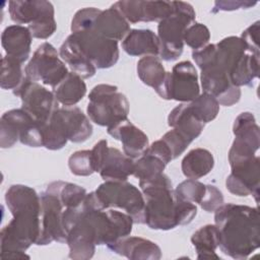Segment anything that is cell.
I'll use <instances>...</instances> for the list:
<instances>
[{
	"mask_svg": "<svg viewBox=\"0 0 260 260\" xmlns=\"http://www.w3.org/2000/svg\"><path fill=\"white\" fill-rule=\"evenodd\" d=\"M5 203L12 219L0 233V257L29 259L24 252L40 237L41 196L31 187L15 184L7 189Z\"/></svg>",
	"mask_w": 260,
	"mask_h": 260,
	"instance_id": "cell-1",
	"label": "cell"
},
{
	"mask_svg": "<svg viewBox=\"0 0 260 260\" xmlns=\"http://www.w3.org/2000/svg\"><path fill=\"white\" fill-rule=\"evenodd\" d=\"M219 249L234 259H246L260 246L258 207L226 203L214 211Z\"/></svg>",
	"mask_w": 260,
	"mask_h": 260,
	"instance_id": "cell-2",
	"label": "cell"
},
{
	"mask_svg": "<svg viewBox=\"0 0 260 260\" xmlns=\"http://www.w3.org/2000/svg\"><path fill=\"white\" fill-rule=\"evenodd\" d=\"M139 187L145 199L144 223L151 230H173L190 223L197 214L196 205L181 199L164 173L139 181Z\"/></svg>",
	"mask_w": 260,
	"mask_h": 260,
	"instance_id": "cell-3",
	"label": "cell"
},
{
	"mask_svg": "<svg viewBox=\"0 0 260 260\" xmlns=\"http://www.w3.org/2000/svg\"><path fill=\"white\" fill-rule=\"evenodd\" d=\"M214 61L238 87L252 86L259 76L260 55L251 52L239 37H228L215 44Z\"/></svg>",
	"mask_w": 260,
	"mask_h": 260,
	"instance_id": "cell-4",
	"label": "cell"
},
{
	"mask_svg": "<svg viewBox=\"0 0 260 260\" xmlns=\"http://www.w3.org/2000/svg\"><path fill=\"white\" fill-rule=\"evenodd\" d=\"M86 198L95 209L120 208L133 218L134 223L145 222L144 196L137 187L127 181H105L94 191L87 193Z\"/></svg>",
	"mask_w": 260,
	"mask_h": 260,
	"instance_id": "cell-5",
	"label": "cell"
},
{
	"mask_svg": "<svg viewBox=\"0 0 260 260\" xmlns=\"http://www.w3.org/2000/svg\"><path fill=\"white\" fill-rule=\"evenodd\" d=\"M215 44L193 51L192 58L200 68V80L203 92L212 95L219 106L231 107L241 99V88L234 85L229 75L215 63Z\"/></svg>",
	"mask_w": 260,
	"mask_h": 260,
	"instance_id": "cell-6",
	"label": "cell"
},
{
	"mask_svg": "<svg viewBox=\"0 0 260 260\" xmlns=\"http://www.w3.org/2000/svg\"><path fill=\"white\" fill-rule=\"evenodd\" d=\"M173 12L157 25L160 44L159 57L165 61L177 60L183 53L184 32L195 22L196 13L193 6L184 1H173Z\"/></svg>",
	"mask_w": 260,
	"mask_h": 260,
	"instance_id": "cell-7",
	"label": "cell"
},
{
	"mask_svg": "<svg viewBox=\"0 0 260 260\" xmlns=\"http://www.w3.org/2000/svg\"><path fill=\"white\" fill-rule=\"evenodd\" d=\"M86 113L91 122L108 128L127 119L129 102L116 85L101 83L88 94Z\"/></svg>",
	"mask_w": 260,
	"mask_h": 260,
	"instance_id": "cell-8",
	"label": "cell"
},
{
	"mask_svg": "<svg viewBox=\"0 0 260 260\" xmlns=\"http://www.w3.org/2000/svg\"><path fill=\"white\" fill-rule=\"evenodd\" d=\"M8 11L16 24H28L32 38L49 39L57 29L54 6L46 0H12Z\"/></svg>",
	"mask_w": 260,
	"mask_h": 260,
	"instance_id": "cell-9",
	"label": "cell"
},
{
	"mask_svg": "<svg viewBox=\"0 0 260 260\" xmlns=\"http://www.w3.org/2000/svg\"><path fill=\"white\" fill-rule=\"evenodd\" d=\"M68 73L69 71L56 48L48 42L42 43L36 49L24 68L27 78L52 88L57 86Z\"/></svg>",
	"mask_w": 260,
	"mask_h": 260,
	"instance_id": "cell-10",
	"label": "cell"
},
{
	"mask_svg": "<svg viewBox=\"0 0 260 260\" xmlns=\"http://www.w3.org/2000/svg\"><path fill=\"white\" fill-rule=\"evenodd\" d=\"M12 91L14 95L20 98L21 109L41 125L46 124L54 112L60 108L53 91L26 76Z\"/></svg>",
	"mask_w": 260,
	"mask_h": 260,
	"instance_id": "cell-11",
	"label": "cell"
},
{
	"mask_svg": "<svg viewBox=\"0 0 260 260\" xmlns=\"http://www.w3.org/2000/svg\"><path fill=\"white\" fill-rule=\"evenodd\" d=\"M94 171L104 181L122 182L133 175L134 159L115 147H109L108 141L102 139L91 149Z\"/></svg>",
	"mask_w": 260,
	"mask_h": 260,
	"instance_id": "cell-12",
	"label": "cell"
},
{
	"mask_svg": "<svg viewBox=\"0 0 260 260\" xmlns=\"http://www.w3.org/2000/svg\"><path fill=\"white\" fill-rule=\"evenodd\" d=\"M200 94L198 74L190 61H181L174 65L171 72L167 71L165 84L159 96L181 103L191 102Z\"/></svg>",
	"mask_w": 260,
	"mask_h": 260,
	"instance_id": "cell-13",
	"label": "cell"
},
{
	"mask_svg": "<svg viewBox=\"0 0 260 260\" xmlns=\"http://www.w3.org/2000/svg\"><path fill=\"white\" fill-rule=\"evenodd\" d=\"M71 36L96 69L111 68L118 62V42L107 39L90 28L72 32Z\"/></svg>",
	"mask_w": 260,
	"mask_h": 260,
	"instance_id": "cell-14",
	"label": "cell"
},
{
	"mask_svg": "<svg viewBox=\"0 0 260 260\" xmlns=\"http://www.w3.org/2000/svg\"><path fill=\"white\" fill-rule=\"evenodd\" d=\"M41 215L40 237L36 245L45 246L56 241L66 243L67 234L62 225V213L65 209L56 195L48 191L41 194Z\"/></svg>",
	"mask_w": 260,
	"mask_h": 260,
	"instance_id": "cell-15",
	"label": "cell"
},
{
	"mask_svg": "<svg viewBox=\"0 0 260 260\" xmlns=\"http://www.w3.org/2000/svg\"><path fill=\"white\" fill-rule=\"evenodd\" d=\"M231 174L225 180V187L234 195L245 197L252 195L256 202L259 198L260 159L255 155L252 158L231 165Z\"/></svg>",
	"mask_w": 260,
	"mask_h": 260,
	"instance_id": "cell-16",
	"label": "cell"
},
{
	"mask_svg": "<svg viewBox=\"0 0 260 260\" xmlns=\"http://www.w3.org/2000/svg\"><path fill=\"white\" fill-rule=\"evenodd\" d=\"M112 7L117 9L129 23L159 22L174 10L173 1L122 0L115 2Z\"/></svg>",
	"mask_w": 260,
	"mask_h": 260,
	"instance_id": "cell-17",
	"label": "cell"
},
{
	"mask_svg": "<svg viewBox=\"0 0 260 260\" xmlns=\"http://www.w3.org/2000/svg\"><path fill=\"white\" fill-rule=\"evenodd\" d=\"M107 132L122 142L123 152L133 159L139 157L149 146L147 135L130 122L128 118L108 127Z\"/></svg>",
	"mask_w": 260,
	"mask_h": 260,
	"instance_id": "cell-18",
	"label": "cell"
},
{
	"mask_svg": "<svg viewBox=\"0 0 260 260\" xmlns=\"http://www.w3.org/2000/svg\"><path fill=\"white\" fill-rule=\"evenodd\" d=\"M112 252L130 260H158L161 250L154 242L141 237H124L107 246Z\"/></svg>",
	"mask_w": 260,
	"mask_h": 260,
	"instance_id": "cell-19",
	"label": "cell"
},
{
	"mask_svg": "<svg viewBox=\"0 0 260 260\" xmlns=\"http://www.w3.org/2000/svg\"><path fill=\"white\" fill-rule=\"evenodd\" d=\"M35 123L37 122L21 108L5 112L0 120V146L12 147Z\"/></svg>",
	"mask_w": 260,
	"mask_h": 260,
	"instance_id": "cell-20",
	"label": "cell"
},
{
	"mask_svg": "<svg viewBox=\"0 0 260 260\" xmlns=\"http://www.w3.org/2000/svg\"><path fill=\"white\" fill-rule=\"evenodd\" d=\"M32 36L28 27L20 24L8 25L1 35V45L7 56L25 62L30 54Z\"/></svg>",
	"mask_w": 260,
	"mask_h": 260,
	"instance_id": "cell-21",
	"label": "cell"
},
{
	"mask_svg": "<svg viewBox=\"0 0 260 260\" xmlns=\"http://www.w3.org/2000/svg\"><path fill=\"white\" fill-rule=\"evenodd\" d=\"M90 29L107 39L118 42L123 41L130 31V23L117 9L111 6L100 11Z\"/></svg>",
	"mask_w": 260,
	"mask_h": 260,
	"instance_id": "cell-22",
	"label": "cell"
},
{
	"mask_svg": "<svg viewBox=\"0 0 260 260\" xmlns=\"http://www.w3.org/2000/svg\"><path fill=\"white\" fill-rule=\"evenodd\" d=\"M122 49L130 56H159L160 44L151 29H130L122 41Z\"/></svg>",
	"mask_w": 260,
	"mask_h": 260,
	"instance_id": "cell-23",
	"label": "cell"
},
{
	"mask_svg": "<svg viewBox=\"0 0 260 260\" xmlns=\"http://www.w3.org/2000/svg\"><path fill=\"white\" fill-rule=\"evenodd\" d=\"M168 124L170 127L180 132L190 142L200 136L205 126V124L193 114L189 102L181 103L170 112Z\"/></svg>",
	"mask_w": 260,
	"mask_h": 260,
	"instance_id": "cell-24",
	"label": "cell"
},
{
	"mask_svg": "<svg viewBox=\"0 0 260 260\" xmlns=\"http://www.w3.org/2000/svg\"><path fill=\"white\" fill-rule=\"evenodd\" d=\"M58 111L65 125L69 141L81 143L91 136L92 125L90 120L78 107H60Z\"/></svg>",
	"mask_w": 260,
	"mask_h": 260,
	"instance_id": "cell-25",
	"label": "cell"
},
{
	"mask_svg": "<svg viewBox=\"0 0 260 260\" xmlns=\"http://www.w3.org/2000/svg\"><path fill=\"white\" fill-rule=\"evenodd\" d=\"M60 58L69 66L72 72L86 79L92 77L95 72V66L88 60L84 53L79 48L72 36H68L59 49Z\"/></svg>",
	"mask_w": 260,
	"mask_h": 260,
	"instance_id": "cell-26",
	"label": "cell"
},
{
	"mask_svg": "<svg viewBox=\"0 0 260 260\" xmlns=\"http://www.w3.org/2000/svg\"><path fill=\"white\" fill-rule=\"evenodd\" d=\"M214 167L212 153L205 148L197 147L191 149L182 159L181 169L187 179L198 180L207 174Z\"/></svg>",
	"mask_w": 260,
	"mask_h": 260,
	"instance_id": "cell-27",
	"label": "cell"
},
{
	"mask_svg": "<svg viewBox=\"0 0 260 260\" xmlns=\"http://www.w3.org/2000/svg\"><path fill=\"white\" fill-rule=\"evenodd\" d=\"M56 100L63 107H72L80 102L86 93V84L79 75L69 72L67 76L53 88Z\"/></svg>",
	"mask_w": 260,
	"mask_h": 260,
	"instance_id": "cell-28",
	"label": "cell"
},
{
	"mask_svg": "<svg viewBox=\"0 0 260 260\" xmlns=\"http://www.w3.org/2000/svg\"><path fill=\"white\" fill-rule=\"evenodd\" d=\"M136 70L139 79L159 94L167 76V71L159 58L156 56L141 57L137 62Z\"/></svg>",
	"mask_w": 260,
	"mask_h": 260,
	"instance_id": "cell-29",
	"label": "cell"
},
{
	"mask_svg": "<svg viewBox=\"0 0 260 260\" xmlns=\"http://www.w3.org/2000/svg\"><path fill=\"white\" fill-rule=\"evenodd\" d=\"M198 259H219L215 253L219 246V233L215 224H205L199 228L191 237Z\"/></svg>",
	"mask_w": 260,
	"mask_h": 260,
	"instance_id": "cell-30",
	"label": "cell"
},
{
	"mask_svg": "<svg viewBox=\"0 0 260 260\" xmlns=\"http://www.w3.org/2000/svg\"><path fill=\"white\" fill-rule=\"evenodd\" d=\"M254 115L250 112H243L237 116L233 125L235 139L259 147L260 132Z\"/></svg>",
	"mask_w": 260,
	"mask_h": 260,
	"instance_id": "cell-31",
	"label": "cell"
},
{
	"mask_svg": "<svg viewBox=\"0 0 260 260\" xmlns=\"http://www.w3.org/2000/svg\"><path fill=\"white\" fill-rule=\"evenodd\" d=\"M46 191L56 195L65 208L79 205L87 194L83 187L64 181L50 183L46 187Z\"/></svg>",
	"mask_w": 260,
	"mask_h": 260,
	"instance_id": "cell-32",
	"label": "cell"
},
{
	"mask_svg": "<svg viewBox=\"0 0 260 260\" xmlns=\"http://www.w3.org/2000/svg\"><path fill=\"white\" fill-rule=\"evenodd\" d=\"M24 78L25 74L22 70V63L7 55L4 56L1 60L0 86L3 89L14 90L21 84Z\"/></svg>",
	"mask_w": 260,
	"mask_h": 260,
	"instance_id": "cell-33",
	"label": "cell"
},
{
	"mask_svg": "<svg viewBox=\"0 0 260 260\" xmlns=\"http://www.w3.org/2000/svg\"><path fill=\"white\" fill-rule=\"evenodd\" d=\"M166 166L161 159L145 150L139 157L134 159L133 176L139 181L148 180L164 173Z\"/></svg>",
	"mask_w": 260,
	"mask_h": 260,
	"instance_id": "cell-34",
	"label": "cell"
},
{
	"mask_svg": "<svg viewBox=\"0 0 260 260\" xmlns=\"http://www.w3.org/2000/svg\"><path fill=\"white\" fill-rule=\"evenodd\" d=\"M193 114L204 124L213 121L219 112L218 102L208 93H200L196 99L189 102Z\"/></svg>",
	"mask_w": 260,
	"mask_h": 260,
	"instance_id": "cell-35",
	"label": "cell"
},
{
	"mask_svg": "<svg viewBox=\"0 0 260 260\" xmlns=\"http://www.w3.org/2000/svg\"><path fill=\"white\" fill-rule=\"evenodd\" d=\"M175 192L181 199L200 205L207 193V185L198 180L187 179L176 187Z\"/></svg>",
	"mask_w": 260,
	"mask_h": 260,
	"instance_id": "cell-36",
	"label": "cell"
},
{
	"mask_svg": "<svg viewBox=\"0 0 260 260\" xmlns=\"http://www.w3.org/2000/svg\"><path fill=\"white\" fill-rule=\"evenodd\" d=\"M68 168L75 176L86 177L94 173L91 150H77L73 152L68 158Z\"/></svg>",
	"mask_w": 260,
	"mask_h": 260,
	"instance_id": "cell-37",
	"label": "cell"
},
{
	"mask_svg": "<svg viewBox=\"0 0 260 260\" xmlns=\"http://www.w3.org/2000/svg\"><path fill=\"white\" fill-rule=\"evenodd\" d=\"M183 40L184 44L193 49V51H196L208 45L210 31L205 24L194 22L185 30Z\"/></svg>",
	"mask_w": 260,
	"mask_h": 260,
	"instance_id": "cell-38",
	"label": "cell"
},
{
	"mask_svg": "<svg viewBox=\"0 0 260 260\" xmlns=\"http://www.w3.org/2000/svg\"><path fill=\"white\" fill-rule=\"evenodd\" d=\"M160 139L167 144V146L171 150L173 159L180 156L191 143L186 137H184L180 132H178L174 128L165 133Z\"/></svg>",
	"mask_w": 260,
	"mask_h": 260,
	"instance_id": "cell-39",
	"label": "cell"
},
{
	"mask_svg": "<svg viewBox=\"0 0 260 260\" xmlns=\"http://www.w3.org/2000/svg\"><path fill=\"white\" fill-rule=\"evenodd\" d=\"M223 204V195L215 186L207 185V193L200 207L206 212H214L220 205Z\"/></svg>",
	"mask_w": 260,
	"mask_h": 260,
	"instance_id": "cell-40",
	"label": "cell"
},
{
	"mask_svg": "<svg viewBox=\"0 0 260 260\" xmlns=\"http://www.w3.org/2000/svg\"><path fill=\"white\" fill-rule=\"evenodd\" d=\"M247 48L255 53L259 54V21H255L250 26H248L240 37Z\"/></svg>",
	"mask_w": 260,
	"mask_h": 260,
	"instance_id": "cell-41",
	"label": "cell"
},
{
	"mask_svg": "<svg viewBox=\"0 0 260 260\" xmlns=\"http://www.w3.org/2000/svg\"><path fill=\"white\" fill-rule=\"evenodd\" d=\"M257 2H252L249 0L241 1V0H228V1H215L213 8L211 9L212 13H216L218 11H234L239 9H249L255 6Z\"/></svg>",
	"mask_w": 260,
	"mask_h": 260,
	"instance_id": "cell-42",
	"label": "cell"
},
{
	"mask_svg": "<svg viewBox=\"0 0 260 260\" xmlns=\"http://www.w3.org/2000/svg\"><path fill=\"white\" fill-rule=\"evenodd\" d=\"M146 151L151 153V154H153V155H155L159 159H161L166 165H168L169 162H171L173 160V156H172L171 150L169 149L167 144L161 139H158V140L152 142L146 148Z\"/></svg>",
	"mask_w": 260,
	"mask_h": 260,
	"instance_id": "cell-43",
	"label": "cell"
}]
</instances>
